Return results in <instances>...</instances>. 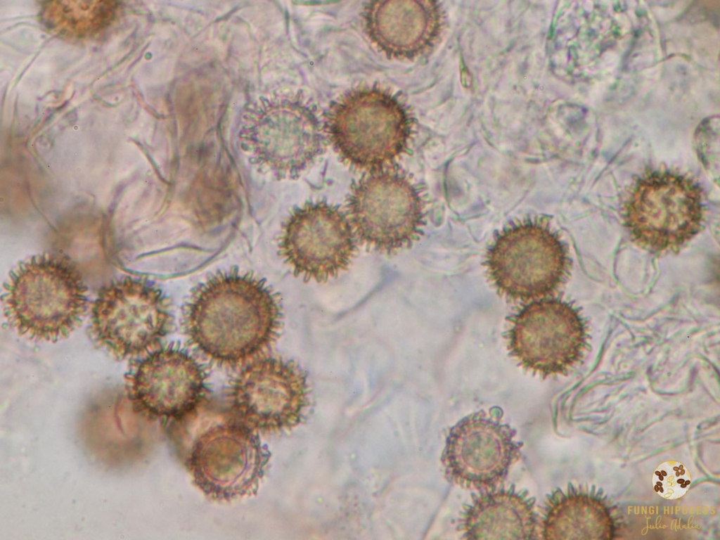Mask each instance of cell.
Returning <instances> with one entry per match:
<instances>
[{
  "label": "cell",
  "instance_id": "cell-1",
  "mask_svg": "<svg viewBox=\"0 0 720 540\" xmlns=\"http://www.w3.org/2000/svg\"><path fill=\"white\" fill-rule=\"evenodd\" d=\"M281 322L277 294L264 281L238 270L201 283L184 312L191 343L211 361L229 367L264 354L277 339Z\"/></svg>",
  "mask_w": 720,
  "mask_h": 540
},
{
  "label": "cell",
  "instance_id": "cell-6",
  "mask_svg": "<svg viewBox=\"0 0 720 540\" xmlns=\"http://www.w3.org/2000/svg\"><path fill=\"white\" fill-rule=\"evenodd\" d=\"M702 189L690 178L669 171L643 175L625 207V224L634 241L654 252L675 251L700 231Z\"/></svg>",
  "mask_w": 720,
  "mask_h": 540
},
{
  "label": "cell",
  "instance_id": "cell-5",
  "mask_svg": "<svg viewBox=\"0 0 720 540\" xmlns=\"http://www.w3.org/2000/svg\"><path fill=\"white\" fill-rule=\"evenodd\" d=\"M269 458L259 434L229 411L221 423L196 437L186 463L195 485L207 498L231 502L257 492Z\"/></svg>",
  "mask_w": 720,
  "mask_h": 540
},
{
  "label": "cell",
  "instance_id": "cell-9",
  "mask_svg": "<svg viewBox=\"0 0 720 540\" xmlns=\"http://www.w3.org/2000/svg\"><path fill=\"white\" fill-rule=\"evenodd\" d=\"M229 394L231 415L263 435L296 426L308 404L303 371L294 361L278 357L250 363L235 378Z\"/></svg>",
  "mask_w": 720,
  "mask_h": 540
},
{
  "label": "cell",
  "instance_id": "cell-18",
  "mask_svg": "<svg viewBox=\"0 0 720 540\" xmlns=\"http://www.w3.org/2000/svg\"><path fill=\"white\" fill-rule=\"evenodd\" d=\"M652 482L658 495L667 499H676L686 493L691 480L685 465L676 461H667L656 468Z\"/></svg>",
  "mask_w": 720,
  "mask_h": 540
},
{
  "label": "cell",
  "instance_id": "cell-7",
  "mask_svg": "<svg viewBox=\"0 0 720 540\" xmlns=\"http://www.w3.org/2000/svg\"><path fill=\"white\" fill-rule=\"evenodd\" d=\"M168 302L154 285L129 277L103 287L92 304L91 333L118 359L155 348L171 327Z\"/></svg>",
  "mask_w": 720,
  "mask_h": 540
},
{
  "label": "cell",
  "instance_id": "cell-14",
  "mask_svg": "<svg viewBox=\"0 0 720 540\" xmlns=\"http://www.w3.org/2000/svg\"><path fill=\"white\" fill-rule=\"evenodd\" d=\"M126 380L136 407L156 418L180 420L205 400V371L193 356L180 349L154 351Z\"/></svg>",
  "mask_w": 720,
  "mask_h": 540
},
{
  "label": "cell",
  "instance_id": "cell-16",
  "mask_svg": "<svg viewBox=\"0 0 720 540\" xmlns=\"http://www.w3.org/2000/svg\"><path fill=\"white\" fill-rule=\"evenodd\" d=\"M364 29L387 58L413 60L433 39L436 17L432 3L412 0L372 1L363 11Z\"/></svg>",
  "mask_w": 720,
  "mask_h": 540
},
{
  "label": "cell",
  "instance_id": "cell-11",
  "mask_svg": "<svg viewBox=\"0 0 720 540\" xmlns=\"http://www.w3.org/2000/svg\"><path fill=\"white\" fill-rule=\"evenodd\" d=\"M356 248L345 214L337 207L316 202L296 208L288 217L278 253L295 276L322 283L348 269Z\"/></svg>",
  "mask_w": 720,
  "mask_h": 540
},
{
  "label": "cell",
  "instance_id": "cell-17",
  "mask_svg": "<svg viewBox=\"0 0 720 540\" xmlns=\"http://www.w3.org/2000/svg\"><path fill=\"white\" fill-rule=\"evenodd\" d=\"M118 4L107 1H53L45 3L40 18L51 32L83 39L108 27L115 19Z\"/></svg>",
  "mask_w": 720,
  "mask_h": 540
},
{
  "label": "cell",
  "instance_id": "cell-13",
  "mask_svg": "<svg viewBox=\"0 0 720 540\" xmlns=\"http://www.w3.org/2000/svg\"><path fill=\"white\" fill-rule=\"evenodd\" d=\"M252 117L241 133L243 146L262 171L278 179L297 178L323 149L320 122L298 101L270 105Z\"/></svg>",
  "mask_w": 720,
  "mask_h": 540
},
{
  "label": "cell",
  "instance_id": "cell-2",
  "mask_svg": "<svg viewBox=\"0 0 720 540\" xmlns=\"http://www.w3.org/2000/svg\"><path fill=\"white\" fill-rule=\"evenodd\" d=\"M4 314L20 335L56 342L79 325L87 308L86 287L68 259L33 257L13 271L4 287Z\"/></svg>",
  "mask_w": 720,
  "mask_h": 540
},
{
  "label": "cell",
  "instance_id": "cell-3",
  "mask_svg": "<svg viewBox=\"0 0 720 540\" xmlns=\"http://www.w3.org/2000/svg\"><path fill=\"white\" fill-rule=\"evenodd\" d=\"M325 119L334 149L356 169H384L408 150L410 113L397 96L379 86L349 90L331 104Z\"/></svg>",
  "mask_w": 720,
  "mask_h": 540
},
{
  "label": "cell",
  "instance_id": "cell-10",
  "mask_svg": "<svg viewBox=\"0 0 720 540\" xmlns=\"http://www.w3.org/2000/svg\"><path fill=\"white\" fill-rule=\"evenodd\" d=\"M585 345L578 311L560 300L531 302L510 320V356L525 370L544 378L567 371L581 357Z\"/></svg>",
  "mask_w": 720,
  "mask_h": 540
},
{
  "label": "cell",
  "instance_id": "cell-12",
  "mask_svg": "<svg viewBox=\"0 0 720 540\" xmlns=\"http://www.w3.org/2000/svg\"><path fill=\"white\" fill-rule=\"evenodd\" d=\"M515 435L514 428L483 411L463 418L446 437L441 458L445 477L463 489L497 487L520 457L522 443Z\"/></svg>",
  "mask_w": 720,
  "mask_h": 540
},
{
  "label": "cell",
  "instance_id": "cell-15",
  "mask_svg": "<svg viewBox=\"0 0 720 540\" xmlns=\"http://www.w3.org/2000/svg\"><path fill=\"white\" fill-rule=\"evenodd\" d=\"M535 502L527 490L514 484L482 490L463 505L456 529L465 539H536Z\"/></svg>",
  "mask_w": 720,
  "mask_h": 540
},
{
  "label": "cell",
  "instance_id": "cell-8",
  "mask_svg": "<svg viewBox=\"0 0 720 540\" xmlns=\"http://www.w3.org/2000/svg\"><path fill=\"white\" fill-rule=\"evenodd\" d=\"M348 210L361 243L381 253L392 254L411 246L419 238L425 223L420 190L396 169L373 172L355 183Z\"/></svg>",
  "mask_w": 720,
  "mask_h": 540
},
{
  "label": "cell",
  "instance_id": "cell-4",
  "mask_svg": "<svg viewBox=\"0 0 720 540\" xmlns=\"http://www.w3.org/2000/svg\"><path fill=\"white\" fill-rule=\"evenodd\" d=\"M489 280L511 300L529 301L555 292L569 269L567 248L544 217L527 218L494 237L485 255Z\"/></svg>",
  "mask_w": 720,
  "mask_h": 540
}]
</instances>
